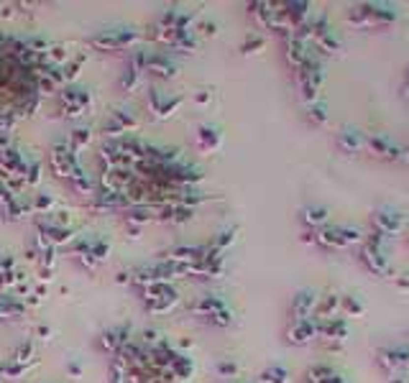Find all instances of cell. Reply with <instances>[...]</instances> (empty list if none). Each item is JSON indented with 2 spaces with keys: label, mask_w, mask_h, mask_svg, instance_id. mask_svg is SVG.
<instances>
[{
  "label": "cell",
  "mask_w": 409,
  "mask_h": 383,
  "mask_svg": "<svg viewBox=\"0 0 409 383\" xmlns=\"http://www.w3.org/2000/svg\"><path fill=\"white\" fill-rule=\"evenodd\" d=\"M374 225H376V233H381L383 238H391L399 233L402 227V215L396 212H376L374 215Z\"/></svg>",
  "instance_id": "cell-3"
},
{
  "label": "cell",
  "mask_w": 409,
  "mask_h": 383,
  "mask_svg": "<svg viewBox=\"0 0 409 383\" xmlns=\"http://www.w3.org/2000/svg\"><path fill=\"white\" fill-rule=\"evenodd\" d=\"M338 143H340L343 151L355 153V151H361V148H363V136H361V133H355V131H345V133H340Z\"/></svg>",
  "instance_id": "cell-8"
},
{
  "label": "cell",
  "mask_w": 409,
  "mask_h": 383,
  "mask_svg": "<svg viewBox=\"0 0 409 383\" xmlns=\"http://www.w3.org/2000/svg\"><path fill=\"white\" fill-rule=\"evenodd\" d=\"M391 383H407L404 378H391Z\"/></svg>",
  "instance_id": "cell-13"
},
{
  "label": "cell",
  "mask_w": 409,
  "mask_h": 383,
  "mask_svg": "<svg viewBox=\"0 0 409 383\" xmlns=\"http://www.w3.org/2000/svg\"><path fill=\"white\" fill-rule=\"evenodd\" d=\"M340 312V297L338 294H325V297H317V306H315V319H330L338 317Z\"/></svg>",
  "instance_id": "cell-5"
},
{
  "label": "cell",
  "mask_w": 409,
  "mask_h": 383,
  "mask_svg": "<svg viewBox=\"0 0 409 383\" xmlns=\"http://www.w3.org/2000/svg\"><path fill=\"white\" fill-rule=\"evenodd\" d=\"M315 306H317V294L315 291H299L292 301V322L310 319L315 314Z\"/></svg>",
  "instance_id": "cell-1"
},
{
  "label": "cell",
  "mask_w": 409,
  "mask_h": 383,
  "mask_svg": "<svg viewBox=\"0 0 409 383\" xmlns=\"http://www.w3.org/2000/svg\"><path fill=\"white\" fill-rule=\"evenodd\" d=\"M307 112H310V120L317 123V125H322V123L327 120V110H325V105H317V102H312Z\"/></svg>",
  "instance_id": "cell-11"
},
{
  "label": "cell",
  "mask_w": 409,
  "mask_h": 383,
  "mask_svg": "<svg viewBox=\"0 0 409 383\" xmlns=\"http://www.w3.org/2000/svg\"><path fill=\"white\" fill-rule=\"evenodd\" d=\"M287 337L292 345H307L317 337V327H315V319H299V322H292L289 329H287Z\"/></svg>",
  "instance_id": "cell-2"
},
{
  "label": "cell",
  "mask_w": 409,
  "mask_h": 383,
  "mask_svg": "<svg viewBox=\"0 0 409 383\" xmlns=\"http://www.w3.org/2000/svg\"><path fill=\"white\" fill-rule=\"evenodd\" d=\"M396 284H399L402 289H407V286H409V274H404V278H399V281H396Z\"/></svg>",
  "instance_id": "cell-12"
},
{
  "label": "cell",
  "mask_w": 409,
  "mask_h": 383,
  "mask_svg": "<svg viewBox=\"0 0 409 383\" xmlns=\"http://www.w3.org/2000/svg\"><path fill=\"white\" fill-rule=\"evenodd\" d=\"M379 363L386 368V370H399V368H404L407 363H409V353L407 350H402V348H389V350H381L379 353Z\"/></svg>",
  "instance_id": "cell-4"
},
{
  "label": "cell",
  "mask_w": 409,
  "mask_h": 383,
  "mask_svg": "<svg viewBox=\"0 0 409 383\" xmlns=\"http://www.w3.org/2000/svg\"><path fill=\"white\" fill-rule=\"evenodd\" d=\"M340 312H345L348 317H361L363 314V304L353 299V297H340Z\"/></svg>",
  "instance_id": "cell-9"
},
{
  "label": "cell",
  "mask_w": 409,
  "mask_h": 383,
  "mask_svg": "<svg viewBox=\"0 0 409 383\" xmlns=\"http://www.w3.org/2000/svg\"><path fill=\"white\" fill-rule=\"evenodd\" d=\"M325 220H327V210H322V207L302 210V222L307 225V230H320V225H322Z\"/></svg>",
  "instance_id": "cell-7"
},
{
  "label": "cell",
  "mask_w": 409,
  "mask_h": 383,
  "mask_svg": "<svg viewBox=\"0 0 409 383\" xmlns=\"http://www.w3.org/2000/svg\"><path fill=\"white\" fill-rule=\"evenodd\" d=\"M261 381H263V383H287V381H289V373H287L284 368H276V365H274V368H268L266 373L261 376Z\"/></svg>",
  "instance_id": "cell-10"
},
{
  "label": "cell",
  "mask_w": 409,
  "mask_h": 383,
  "mask_svg": "<svg viewBox=\"0 0 409 383\" xmlns=\"http://www.w3.org/2000/svg\"><path fill=\"white\" fill-rule=\"evenodd\" d=\"M368 146H371V151L379 153V156H383V159H402V156H404V153L396 148V146H391L386 138H379V136H376V138H371V140H368Z\"/></svg>",
  "instance_id": "cell-6"
}]
</instances>
